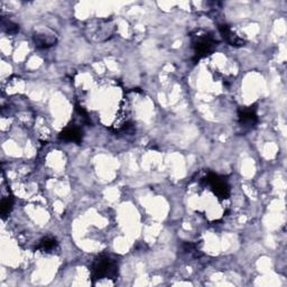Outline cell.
<instances>
[{"label": "cell", "mask_w": 287, "mask_h": 287, "mask_svg": "<svg viewBox=\"0 0 287 287\" xmlns=\"http://www.w3.org/2000/svg\"><path fill=\"white\" fill-rule=\"evenodd\" d=\"M219 30L222 37H224L229 44H231L232 46H244V40L239 38L237 35H234V32L230 30V27L228 25H220Z\"/></svg>", "instance_id": "8992f818"}, {"label": "cell", "mask_w": 287, "mask_h": 287, "mask_svg": "<svg viewBox=\"0 0 287 287\" xmlns=\"http://www.w3.org/2000/svg\"><path fill=\"white\" fill-rule=\"evenodd\" d=\"M58 242L56 239L53 237H45L40 242V244L37 246V249L43 252H52L53 249L56 248Z\"/></svg>", "instance_id": "52a82bcc"}, {"label": "cell", "mask_w": 287, "mask_h": 287, "mask_svg": "<svg viewBox=\"0 0 287 287\" xmlns=\"http://www.w3.org/2000/svg\"><path fill=\"white\" fill-rule=\"evenodd\" d=\"M12 206H14V198L12 196H8L2 198V206H0V209H2V219H6V216H9L12 210Z\"/></svg>", "instance_id": "ba28073f"}, {"label": "cell", "mask_w": 287, "mask_h": 287, "mask_svg": "<svg viewBox=\"0 0 287 287\" xmlns=\"http://www.w3.org/2000/svg\"><path fill=\"white\" fill-rule=\"evenodd\" d=\"M238 118H239V124H242V127L244 128L250 129L256 126L258 122L256 106H250V107L239 109Z\"/></svg>", "instance_id": "277c9868"}, {"label": "cell", "mask_w": 287, "mask_h": 287, "mask_svg": "<svg viewBox=\"0 0 287 287\" xmlns=\"http://www.w3.org/2000/svg\"><path fill=\"white\" fill-rule=\"evenodd\" d=\"M202 184L210 185L219 198H228L230 196V188L228 182L214 173H209L204 178H202Z\"/></svg>", "instance_id": "3957f363"}, {"label": "cell", "mask_w": 287, "mask_h": 287, "mask_svg": "<svg viewBox=\"0 0 287 287\" xmlns=\"http://www.w3.org/2000/svg\"><path fill=\"white\" fill-rule=\"evenodd\" d=\"M118 262L109 256L102 254L96 259L91 267V277L94 284L102 278L116 280L118 276Z\"/></svg>", "instance_id": "6da1fadb"}, {"label": "cell", "mask_w": 287, "mask_h": 287, "mask_svg": "<svg viewBox=\"0 0 287 287\" xmlns=\"http://www.w3.org/2000/svg\"><path fill=\"white\" fill-rule=\"evenodd\" d=\"M192 44L194 52H196V61H198L201 58H204L214 52L218 42L214 40V36L209 34H202L194 36Z\"/></svg>", "instance_id": "7a4b0ae2"}, {"label": "cell", "mask_w": 287, "mask_h": 287, "mask_svg": "<svg viewBox=\"0 0 287 287\" xmlns=\"http://www.w3.org/2000/svg\"><path fill=\"white\" fill-rule=\"evenodd\" d=\"M60 140L81 144L83 140V132L81 129L76 126L66 127L61 134H60Z\"/></svg>", "instance_id": "5b68a950"}, {"label": "cell", "mask_w": 287, "mask_h": 287, "mask_svg": "<svg viewBox=\"0 0 287 287\" xmlns=\"http://www.w3.org/2000/svg\"><path fill=\"white\" fill-rule=\"evenodd\" d=\"M6 30L8 32L9 34H16L18 30H20V27H18L17 24L12 22H9L8 24L6 25Z\"/></svg>", "instance_id": "9c48e42d"}]
</instances>
